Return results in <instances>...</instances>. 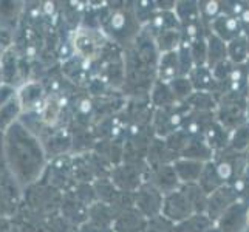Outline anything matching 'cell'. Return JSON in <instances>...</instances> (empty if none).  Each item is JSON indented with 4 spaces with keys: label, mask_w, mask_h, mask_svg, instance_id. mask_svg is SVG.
I'll list each match as a JSON object with an SVG mask.
<instances>
[{
    "label": "cell",
    "mask_w": 249,
    "mask_h": 232,
    "mask_svg": "<svg viewBox=\"0 0 249 232\" xmlns=\"http://www.w3.org/2000/svg\"><path fill=\"white\" fill-rule=\"evenodd\" d=\"M104 30L118 45H123L125 48L133 45V42L138 39L142 31V27L135 17L133 3L127 2L124 6L111 8Z\"/></svg>",
    "instance_id": "obj_1"
},
{
    "label": "cell",
    "mask_w": 249,
    "mask_h": 232,
    "mask_svg": "<svg viewBox=\"0 0 249 232\" xmlns=\"http://www.w3.org/2000/svg\"><path fill=\"white\" fill-rule=\"evenodd\" d=\"M191 113V108L186 102H179L175 107L164 108V110H153L152 116V132L157 138L166 140L167 136L175 133L183 127L186 116Z\"/></svg>",
    "instance_id": "obj_2"
},
{
    "label": "cell",
    "mask_w": 249,
    "mask_h": 232,
    "mask_svg": "<svg viewBox=\"0 0 249 232\" xmlns=\"http://www.w3.org/2000/svg\"><path fill=\"white\" fill-rule=\"evenodd\" d=\"M147 175H149L147 166L123 162V164L118 166L113 170V174H111V183L116 186L118 191L135 194L145 181H147Z\"/></svg>",
    "instance_id": "obj_3"
},
{
    "label": "cell",
    "mask_w": 249,
    "mask_h": 232,
    "mask_svg": "<svg viewBox=\"0 0 249 232\" xmlns=\"http://www.w3.org/2000/svg\"><path fill=\"white\" fill-rule=\"evenodd\" d=\"M164 195H162L155 186L145 181L138 191L133 194V206L138 209L145 218H153L161 215Z\"/></svg>",
    "instance_id": "obj_4"
},
{
    "label": "cell",
    "mask_w": 249,
    "mask_h": 232,
    "mask_svg": "<svg viewBox=\"0 0 249 232\" xmlns=\"http://www.w3.org/2000/svg\"><path fill=\"white\" fill-rule=\"evenodd\" d=\"M192 214H195L192 209V204L181 187H179L178 191L164 196L161 215H164L167 220L174 223V225L186 220L187 217H191Z\"/></svg>",
    "instance_id": "obj_5"
},
{
    "label": "cell",
    "mask_w": 249,
    "mask_h": 232,
    "mask_svg": "<svg viewBox=\"0 0 249 232\" xmlns=\"http://www.w3.org/2000/svg\"><path fill=\"white\" fill-rule=\"evenodd\" d=\"M237 201H240V195L235 191V187L232 184H226L209 195L208 212L206 214L211 217L213 223H217L223 214H225L231 206H234Z\"/></svg>",
    "instance_id": "obj_6"
},
{
    "label": "cell",
    "mask_w": 249,
    "mask_h": 232,
    "mask_svg": "<svg viewBox=\"0 0 249 232\" xmlns=\"http://www.w3.org/2000/svg\"><path fill=\"white\" fill-rule=\"evenodd\" d=\"M249 203L246 201H237L234 206L223 214L220 220L215 223V226H218L223 232H245L248 229V214Z\"/></svg>",
    "instance_id": "obj_7"
},
{
    "label": "cell",
    "mask_w": 249,
    "mask_h": 232,
    "mask_svg": "<svg viewBox=\"0 0 249 232\" xmlns=\"http://www.w3.org/2000/svg\"><path fill=\"white\" fill-rule=\"evenodd\" d=\"M147 181L152 186H155L164 196L178 191V189L181 187V183H179L177 172L172 164H166V166L149 170Z\"/></svg>",
    "instance_id": "obj_8"
},
{
    "label": "cell",
    "mask_w": 249,
    "mask_h": 232,
    "mask_svg": "<svg viewBox=\"0 0 249 232\" xmlns=\"http://www.w3.org/2000/svg\"><path fill=\"white\" fill-rule=\"evenodd\" d=\"M104 37L94 30H79L74 36V50L85 59L96 57L104 47Z\"/></svg>",
    "instance_id": "obj_9"
},
{
    "label": "cell",
    "mask_w": 249,
    "mask_h": 232,
    "mask_svg": "<svg viewBox=\"0 0 249 232\" xmlns=\"http://www.w3.org/2000/svg\"><path fill=\"white\" fill-rule=\"evenodd\" d=\"M177 158H178L177 153L170 150L166 140L157 138L155 136L149 145L147 155H145V164H147L149 170H152V169H157L166 164H174V161Z\"/></svg>",
    "instance_id": "obj_10"
},
{
    "label": "cell",
    "mask_w": 249,
    "mask_h": 232,
    "mask_svg": "<svg viewBox=\"0 0 249 232\" xmlns=\"http://www.w3.org/2000/svg\"><path fill=\"white\" fill-rule=\"evenodd\" d=\"M147 221L149 220L135 206H132L116 215L113 221V232H144Z\"/></svg>",
    "instance_id": "obj_11"
},
{
    "label": "cell",
    "mask_w": 249,
    "mask_h": 232,
    "mask_svg": "<svg viewBox=\"0 0 249 232\" xmlns=\"http://www.w3.org/2000/svg\"><path fill=\"white\" fill-rule=\"evenodd\" d=\"M211 33L213 36L220 37L223 42H226V44H229V42H232L234 39L240 37L243 34L240 20L226 14H221L218 19L211 25Z\"/></svg>",
    "instance_id": "obj_12"
},
{
    "label": "cell",
    "mask_w": 249,
    "mask_h": 232,
    "mask_svg": "<svg viewBox=\"0 0 249 232\" xmlns=\"http://www.w3.org/2000/svg\"><path fill=\"white\" fill-rule=\"evenodd\" d=\"M206 162L189 160V158H177L174 161V169L177 172V177L179 179V183L183 184H195L200 181L201 172L204 169Z\"/></svg>",
    "instance_id": "obj_13"
},
{
    "label": "cell",
    "mask_w": 249,
    "mask_h": 232,
    "mask_svg": "<svg viewBox=\"0 0 249 232\" xmlns=\"http://www.w3.org/2000/svg\"><path fill=\"white\" fill-rule=\"evenodd\" d=\"M179 76H181V68H179L178 51L160 54L157 67V81L162 84H170Z\"/></svg>",
    "instance_id": "obj_14"
},
{
    "label": "cell",
    "mask_w": 249,
    "mask_h": 232,
    "mask_svg": "<svg viewBox=\"0 0 249 232\" xmlns=\"http://www.w3.org/2000/svg\"><path fill=\"white\" fill-rule=\"evenodd\" d=\"M201 138L213 150V153H220V152L226 150L229 147L231 133L215 119V121L211 123L208 127H206V130H204Z\"/></svg>",
    "instance_id": "obj_15"
},
{
    "label": "cell",
    "mask_w": 249,
    "mask_h": 232,
    "mask_svg": "<svg viewBox=\"0 0 249 232\" xmlns=\"http://www.w3.org/2000/svg\"><path fill=\"white\" fill-rule=\"evenodd\" d=\"M147 34L155 39L160 34L170 31V30H179V22L177 19L175 11H158L155 17L149 22L147 27L142 28Z\"/></svg>",
    "instance_id": "obj_16"
},
{
    "label": "cell",
    "mask_w": 249,
    "mask_h": 232,
    "mask_svg": "<svg viewBox=\"0 0 249 232\" xmlns=\"http://www.w3.org/2000/svg\"><path fill=\"white\" fill-rule=\"evenodd\" d=\"M175 14L179 22V30L203 23L200 17L198 2H194V0H178L175 6Z\"/></svg>",
    "instance_id": "obj_17"
},
{
    "label": "cell",
    "mask_w": 249,
    "mask_h": 232,
    "mask_svg": "<svg viewBox=\"0 0 249 232\" xmlns=\"http://www.w3.org/2000/svg\"><path fill=\"white\" fill-rule=\"evenodd\" d=\"M149 101L153 110H164L179 104V101L175 98L174 91L170 90L169 84H162L160 81L153 84V87L149 93Z\"/></svg>",
    "instance_id": "obj_18"
},
{
    "label": "cell",
    "mask_w": 249,
    "mask_h": 232,
    "mask_svg": "<svg viewBox=\"0 0 249 232\" xmlns=\"http://www.w3.org/2000/svg\"><path fill=\"white\" fill-rule=\"evenodd\" d=\"M189 79L192 82V87L195 91H203V93H211L213 94L217 89V82L213 79L212 70L208 65L203 67H194V70L189 73Z\"/></svg>",
    "instance_id": "obj_19"
},
{
    "label": "cell",
    "mask_w": 249,
    "mask_h": 232,
    "mask_svg": "<svg viewBox=\"0 0 249 232\" xmlns=\"http://www.w3.org/2000/svg\"><path fill=\"white\" fill-rule=\"evenodd\" d=\"M213 157H215V153H213V150L206 144L203 138H191V141L186 145L183 153L179 155V158H189V160H195L201 162L212 161Z\"/></svg>",
    "instance_id": "obj_20"
},
{
    "label": "cell",
    "mask_w": 249,
    "mask_h": 232,
    "mask_svg": "<svg viewBox=\"0 0 249 232\" xmlns=\"http://www.w3.org/2000/svg\"><path fill=\"white\" fill-rule=\"evenodd\" d=\"M198 184L203 187V191L208 195H211L212 192L218 191L220 187L226 186V183L223 181V178H221V175H220V172H218V169L215 166V162H213V160L208 161L204 164V169L201 172Z\"/></svg>",
    "instance_id": "obj_21"
},
{
    "label": "cell",
    "mask_w": 249,
    "mask_h": 232,
    "mask_svg": "<svg viewBox=\"0 0 249 232\" xmlns=\"http://www.w3.org/2000/svg\"><path fill=\"white\" fill-rule=\"evenodd\" d=\"M215 223L208 214H192L191 217L175 225V232H208Z\"/></svg>",
    "instance_id": "obj_22"
},
{
    "label": "cell",
    "mask_w": 249,
    "mask_h": 232,
    "mask_svg": "<svg viewBox=\"0 0 249 232\" xmlns=\"http://www.w3.org/2000/svg\"><path fill=\"white\" fill-rule=\"evenodd\" d=\"M228 61V44L211 33L208 36V67L212 68Z\"/></svg>",
    "instance_id": "obj_23"
},
{
    "label": "cell",
    "mask_w": 249,
    "mask_h": 232,
    "mask_svg": "<svg viewBox=\"0 0 249 232\" xmlns=\"http://www.w3.org/2000/svg\"><path fill=\"white\" fill-rule=\"evenodd\" d=\"M181 189L184 194L187 195L189 201L192 204V209L195 214H206L208 212V201H209V195L203 191V187L195 183V184H183Z\"/></svg>",
    "instance_id": "obj_24"
},
{
    "label": "cell",
    "mask_w": 249,
    "mask_h": 232,
    "mask_svg": "<svg viewBox=\"0 0 249 232\" xmlns=\"http://www.w3.org/2000/svg\"><path fill=\"white\" fill-rule=\"evenodd\" d=\"M184 102L189 108L195 111H212V113H215L218 108V101L215 99V96L203 91H194L192 96Z\"/></svg>",
    "instance_id": "obj_25"
},
{
    "label": "cell",
    "mask_w": 249,
    "mask_h": 232,
    "mask_svg": "<svg viewBox=\"0 0 249 232\" xmlns=\"http://www.w3.org/2000/svg\"><path fill=\"white\" fill-rule=\"evenodd\" d=\"M248 59V39L245 34H242L228 44V61L232 65H245Z\"/></svg>",
    "instance_id": "obj_26"
},
{
    "label": "cell",
    "mask_w": 249,
    "mask_h": 232,
    "mask_svg": "<svg viewBox=\"0 0 249 232\" xmlns=\"http://www.w3.org/2000/svg\"><path fill=\"white\" fill-rule=\"evenodd\" d=\"M198 10H200V17H201L203 25L206 27V30L211 33V25L223 14L221 2H218V0H200Z\"/></svg>",
    "instance_id": "obj_27"
},
{
    "label": "cell",
    "mask_w": 249,
    "mask_h": 232,
    "mask_svg": "<svg viewBox=\"0 0 249 232\" xmlns=\"http://www.w3.org/2000/svg\"><path fill=\"white\" fill-rule=\"evenodd\" d=\"M153 40H155L158 53L164 54V53H170V51H177L183 40V36L179 30H170V31L160 34V36H157Z\"/></svg>",
    "instance_id": "obj_28"
},
{
    "label": "cell",
    "mask_w": 249,
    "mask_h": 232,
    "mask_svg": "<svg viewBox=\"0 0 249 232\" xmlns=\"http://www.w3.org/2000/svg\"><path fill=\"white\" fill-rule=\"evenodd\" d=\"M132 3H133V13H135L136 20L140 22V25L142 28L147 27L149 22L158 13L157 2H150V0H140V2H132Z\"/></svg>",
    "instance_id": "obj_29"
},
{
    "label": "cell",
    "mask_w": 249,
    "mask_h": 232,
    "mask_svg": "<svg viewBox=\"0 0 249 232\" xmlns=\"http://www.w3.org/2000/svg\"><path fill=\"white\" fill-rule=\"evenodd\" d=\"M229 149L237 153H246L249 150V123L231 133Z\"/></svg>",
    "instance_id": "obj_30"
},
{
    "label": "cell",
    "mask_w": 249,
    "mask_h": 232,
    "mask_svg": "<svg viewBox=\"0 0 249 232\" xmlns=\"http://www.w3.org/2000/svg\"><path fill=\"white\" fill-rule=\"evenodd\" d=\"M208 36L191 40V54L195 67L208 65Z\"/></svg>",
    "instance_id": "obj_31"
},
{
    "label": "cell",
    "mask_w": 249,
    "mask_h": 232,
    "mask_svg": "<svg viewBox=\"0 0 249 232\" xmlns=\"http://www.w3.org/2000/svg\"><path fill=\"white\" fill-rule=\"evenodd\" d=\"M170 90L174 91L175 98L179 101V102H184L186 99H189L192 96V93L195 91L194 87H192V82L189 79L187 76H179L174 82L169 84Z\"/></svg>",
    "instance_id": "obj_32"
},
{
    "label": "cell",
    "mask_w": 249,
    "mask_h": 232,
    "mask_svg": "<svg viewBox=\"0 0 249 232\" xmlns=\"http://www.w3.org/2000/svg\"><path fill=\"white\" fill-rule=\"evenodd\" d=\"M144 232H175V225L164 215L149 218Z\"/></svg>",
    "instance_id": "obj_33"
},
{
    "label": "cell",
    "mask_w": 249,
    "mask_h": 232,
    "mask_svg": "<svg viewBox=\"0 0 249 232\" xmlns=\"http://www.w3.org/2000/svg\"><path fill=\"white\" fill-rule=\"evenodd\" d=\"M246 6H248V2H242V0H225V2H221V11L223 14L238 19Z\"/></svg>",
    "instance_id": "obj_34"
},
{
    "label": "cell",
    "mask_w": 249,
    "mask_h": 232,
    "mask_svg": "<svg viewBox=\"0 0 249 232\" xmlns=\"http://www.w3.org/2000/svg\"><path fill=\"white\" fill-rule=\"evenodd\" d=\"M59 111H61V106H59V102L56 99H48L47 104H45V108H44V121L48 123V124H54L57 121V116H59Z\"/></svg>",
    "instance_id": "obj_35"
},
{
    "label": "cell",
    "mask_w": 249,
    "mask_h": 232,
    "mask_svg": "<svg viewBox=\"0 0 249 232\" xmlns=\"http://www.w3.org/2000/svg\"><path fill=\"white\" fill-rule=\"evenodd\" d=\"M238 20H240V25H242L243 34H245V36H249V3L245 8V11L242 13V16L238 17Z\"/></svg>",
    "instance_id": "obj_36"
},
{
    "label": "cell",
    "mask_w": 249,
    "mask_h": 232,
    "mask_svg": "<svg viewBox=\"0 0 249 232\" xmlns=\"http://www.w3.org/2000/svg\"><path fill=\"white\" fill-rule=\"evenodd\" d=\"M208 232H223V231H221V229H220L218 226H215V225H213V226H212V228H211V229H209Z\"/></svg>",
    "instance_id": "obj_37"
},
{
    "label": "cell",
    "mask_w": 249,
    "mask_h": 232,
    "mask_svg": "<svg viewBox=\"0 0 249 232\" xmlns=\"http://www.w3.org/2000/svg\"><path fill=\"white\" fill-rule=\"evenodd\" d=\"M245 67H246V70H248V74H249V59H248V61H246Z\"/></svg>",
    "instance_id": "obj_38"
},
{
    "label": "cell",
    "mask_w": 249,
    "mask_h": 232,
    "mask_svg": "<svg viewBox=\"0 0 249 232\" xmlns=\"http://www.w3.org/2000/svg\"><path fill=\"white\" fill-rule=\"evenodd\" d=\"M246 39H248V54H249V36H246Z\"/></svg>",
    "instance_id": "obj_39"
},
{
    "label": "cell",
    "mask_w": 249,
    "mask_h": 232,
    "mask_svg": "<svg viewBox=\"0 0 249 232\" xmlns=\"http://www.w3.org/2000/svg\"><path fill=\"white\" fill-rule=\"evenodd\" d=\"M245 232H249V229H246V231H245Z\"/></svg>",
    "instance_id": "obj_40"
}]
</instances>
